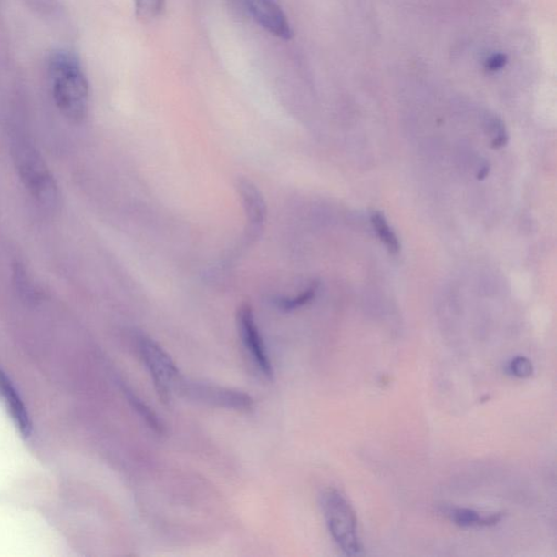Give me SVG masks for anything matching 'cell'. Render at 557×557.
<instances>
[{
  "label": "cell",
  "instance_id": "cell-1",
  "mask_svg": "<svg viewBox=\"0 0 557 557\" xmlns=\"http://www.w3.org/2000/svg\"><path fill=\"white\" fill-rule=\"evenodd\" d=\"M50 88L56 106L67 119L81 122L87 117L89 88L75 55L59 50L48 61Z\"/></svg>",
  "mask_w": 557,
  "mask_h": 557
},
{
  "label": "cell",
  "instance_id": "cell-2",
  "mask_svg": "<svg viewBox=\"0 0 557 557\" xmlns=\"http://www.w3.org/2000/svg\"><path fill=\"white\" fill-rule=\"evenodd\" d=\"M320 503L337 547L347 556L361 555L363 545L358 536L357 517L345 495L335 488H328L320 497Z\"/></svg>",
  "mask_w": 557,
  "mask_h": 557
},
{
  "label": "cell",
  "instance_id": "cell-3",
  "mask_svg": "<svg viewBox=\"0 0 557 557\" xmlns=\"http://www.w3.org/2000/svg\"><path fill=\"white\" fill-rule=\"evenodd\" d=\"M14 145L16 167L26 188L39 204L55 207L58 200L57 185L41 154L29 139H16Z\"/></svg>",
  "mask_w": 557,
  "mask_h": 557
},
{
  "label": "cell",
  "instance_id": "cell-4",
  "mask_svg": "<svg viewBox=\"0 0 557 557\" xmlns=\"http://www.w3.org/2000/svg\"><path fill=\"white\" fill-rule=\"evenodd\" d=\"M138 346L139 356L153 379L157 394L162 402L170 403L182 382L176 363L164 348L150 337L139 336Z\"/></svg>",
  "mask_w": 557,
  "mask_h": 557
},
{
  "label": "cell",
  "instance_id": "cell-5",
  "mask_svg": "<svg viewBox=\"0 0 557 557\" xmlns=\"http://www.w3.org/2000/svg\"><path fill=\"white\" fill-rule=\"evenodd\" d=\"M180 391L193 401L221 408L249 412L253 399L249 394L227 389V387L204 384V382H181Z\"/></svg>",
  "mask_w": 557,
  "mask_h": 557
},
{
  "label": "cell",
  "instance_id": "cell-6",
  "mask_svg": "<svg viewBox=\"0 0 557 557\" xmlns=\"http://www.w3.org/2000/svg\"><path fill=\"white\" fill-rule=\"evenodd\" d=\"M238 328L241 341L243 343L247 354H249L253 364L260 373L269 380L273 379V369L272 361L260 329L255 322L254 313L249 304H244L238 311Z\"/></svg>",
  "mask_w": 557,
  "mask_h": 557
},
{
  "label": "cell",
  "instance_id": "cell-7",
  "mask_svg": "<svg viewBox=\"0 0 557 557\" xmlns=\"http://www.w3.org/2000/svg\"><path fill=\"white\" fill-rule=\"evenodd\" d=\"M241 3L246 13L263 29L279 38L290 39L292 37L288 19L275 0H241Z\"/></svg>",
  "mask_w": 557,
  "mask_h": 557
},
{
  "label": "cell",
  "instance_id": "cell-8",
  "mask_svg": "<svg viewBox=\"0 0 557 557\" xmlns=\"http://www.w3.org/2000/svg\"><path fill=\"white\" fill-rule=\"evenodd\" d=\"M236 188L239 190L249 222V236L255 239L262 232L267 217V206L261 191L250 180L239 179Z\"/></svg>",
  "mask_w": 557,
  "mask_h": 557
},
{
  "label": "cell",
  "instance_id": "cell-9",
  "mask_svg": "<svg viewBox=\"0 0 557 557\" xmlns=\"http://www.w3.org/2000/svg\"><path fill=\"white\" fill-rule=\"evenodd\" d=\"M0 397L3 398V402L22 437H31L33 426L29 412H27L19 392L16 391L13 382L2 367H0Z\"/></svg>",
  "mask_w": 557,
  "mask_h": 557
},
{
  "label": "cell",
  "instance_id": "cell-10",
  "mask_svg": "<svg viewBox=\"0 0 557 557\" xmlns=\"http://www.w3.org/2000/svg\"><path fill=\"white\" fill-rule=\"evenodd\" d=\"M447 516L455 525L461 528L492 527L502 520V515H481L478 511L469 509H449Z\"/></svg>",
  "mask_w": 557,
  "mask_h": 557
},
{
  "label": "cell",
  "instance_id": "cell-11",
  "mask_svg": "<svg viewBox=\"0 0 557 557\" xmlns=\"http://www.w3.org/2000/svg\"><path fill=\"white\" fill-rule=\"evenodd\" d=\"M371 223H373L374 229L382 243L385 244L391 254L397 255L399 250H401V244H399L397 234L393 232L385 216L381 212H374L371 215Z\"/></svg>",
  "mask_w": 557,
  "mask_h": 557
},
{
  "label": "cell",
  "instance_id": "cell-12",
  "mask_svg": "<svg viewBox=\"0 0 557 557\" xmlns=\"http://www.w3.org/2000/svg\"><path fill=\"white\" fill-rule=\"evenodd\" d=\"M317 291L318 284H313L294 297H279L278 300H275V306L285 313L294 312L296 309L306 306L307 304L311 303L316 296Z\"/></svg>",
  "mask_w": 557,
  "mask_h": 557
},
{
  "label": "cell",
  "instance_id": "cell-13",
  "mask_svg": "<svg viewBox=\"0 0 557 557\" xmlns=\"http://www.w3.org/2000/svg\"><path fill=\"white\" fill-rule=\"evenodd\" d=\"M166 0H135V9L139 20L149 22L159 18L165 9Z\"/></svg>",
  "mask_w": 557,
  "mask_h": 557
},
{
  "label": "cell",
  "instance_id": "cell-14",
  "mask_svg": "<svg viewBox=\"0 0 557 557\" xmlns=\"http://www.w3.org/2000/svg\"><path fill=\"white\" fill-rule=\"evenodd\" d=\"M128 397L130 399L135 410H137L140 418L146 421V424H148L151 429H154L156 432H162V430H164V426H162L159 418H157L156 414L148 405L140 401L133 393H129Z\"/></svg>",
  "mask_w": 557,
  "mask_h": 557
},
{
  "label": "cell",
  "instance_id": "cell-15",
  "mask_svg": "<svg viewBox=\"0 0 557 557\" xmlns=\"http://www.w3.org/2000/svg\"><path fill=\"white\" fill-rule=\"evenodd\" d=\"M510 373L517 378L526 379L533 374V366L527 357L519 356L511 359L510 366Z\"/></svg>",
  "mask_w": 557,
  "mask_h": 557
},
{
  "label": "cell",
  "instance_id": "cell-16",
  "mask_svg": "<svg viewBox=\"0 0 557 557\" xmlns=\"http://www.w3.org/2000/svg\"><path fill=\"white\" fill-rule=\"evenodd\" d=\"M504 64H505L504 56L495 55L493 56V58L490 61H489V67H490L491 70H497V69H500V67H502Z\"/></svg>",
  "mask_w": 557,
  "mask_h": 557
},
{
  "label": "cell",
  "instance_id": "cell-17",
  "mask_svg": "<svg viewBox=\"0 0 557 557\" xmlns=\"http://www.w3.org/2000/svg\"><path fill=\"white\" fill-rule=\"evenodd\" d=\"M489 174V167L486 165L485 167H483L481 169V170L480 171V173H478V179H485Z\"/></svg>",
  "mask_w": 557,
  "mask_h": 557
}]
</instances>
